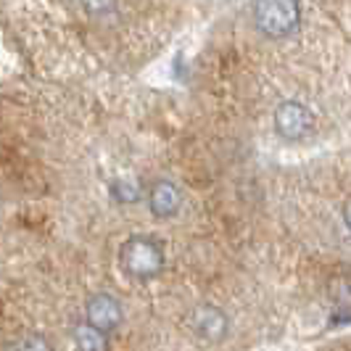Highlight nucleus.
I'll return each mask as SVG.
<instances>
[{
	"mask_svg": "<svg viewBox=\"0 0 351 351\" xmlns=\"http://www.w3.org/2000/svg\"><path fill=\"white\" fill-rule=\"evenodd\" d=\"M85 317H88V325H93L95 330L108 335L122 328L124 309L117 296L101 291V293H93L88 299V304H85Z\"/></svg>",
	"mask_w": 351,
	"mask_h": 351,
	"instance_id": "obj_5",
	"label": "nucleus"
},
{
	"mask_svg": "<svg viewBox=\"0 0 351 351\" xmlns=\"http://www.w3.org/2000/svg\"><path fill=\"white\" fill-rule=\"evenodd\" d=\"M272 122H275V132L285 143L306 141L312 135V130H315V117L301 101H282V104H278L275 114H272Z\"/></svg>",
	"mask_w": 351,
	"mask_h": 351,
	"instance_id": "obj_3",
	"label": "nucleus"
},
{
	"mask_svg": "<svg viewBox=\"0 0 351 351\" xmlns=\"http://www.w3.org/2000/svg\"><path fill=\"white\" fill-rule=\"evenodd\" d=\"M74 346L77 351H108V335L82 322L74 328Z\"/></svg>",
	"mask_w": 351,
	"mask_h": 351,
	"instance_id": "obj_7",
	"label": "nucleus"
},
{
	"mask_svg": "<svg viewBox=\"0 0 351 351\" xmlns=\"http://www.w3.org/2000/svg\"><path fill=\"white\" fill-rule=\"evenodd\" d=\"M90 16H108L117 11V0H80Z\"/></svg>",
	"mask_w": 351,
	"mask_h": 351,
	"instance_id": "obj_10",
	"label": "nucleus"
},
{
	"mask_svg": "<svg viewBox=\"0 0 351 351\" xmlns=\"http://www.w3.org/2000/svg\"><path fill=\"white\" fill-rule=\"evenodd\" d=\"M14 351H56V346L51 343V338L43 333H27L21 335L16 343H14Z\"/></svg>",
	"mask_w": 351,
	"mask_h": 351,
	"instance_id": "obj_9",
	"label": "nucleus"
},
{
	"mask_svg": "<svg viewBox=\"0 0 351 351\" xmlns=\"http://www.w3.org/2000/svg\"><path fill=\"white\" fill-rule=\"evenodd\" d=\"M254 21L256 29L269 40L291 37L301 21L299 0H254Z\"/></svg>",
	"mask_w": 351,
	"mask_h": 351,
	"instance_id": "obj_2",
	"label": "nucleus"
},
{
	"mask_svg": "<svg viewBox=\"0 0 351 351\" xmlns=\"http://www.w3.org/2000/svg\"><path fill=\"white\" fill-rule=\"evenodd\" d=\"M111 195L117 204H138L143 198V188L138 180H114L111 182Z\"/></svg>",
	"mask_w": 351,
	"mask_h": 351,
	"instance_id": "obj_8",
	"label": "nucleus"
},
{
	"mask_svg": "<svg viewBox=\"0 0 351 351\" xmlns=\"http://www.w3.org/2000/svg\"><path fill=\"white\" fill-rule=\"evenodd\" d=\"M188 325L195 333V338H201L204 343H222L230 333L228 312L214 304H198L188 317Z\"/></svg>",
	"mask_w": 351,
	"mask_h": 351,
	"instance_id": "obj_4",
	"label": "nucleus"
},
{
	"mask_svg": "<svg viewBox=\"0 0 351 351\" xmlns=\"http://www.w3.org/2000/svg\"><path fill=\"white\" fill-rule=\"evenodd\" d=\"M148 209L156 219H172L182 209V191L172 180H156L148 188Z\"/></svg>",
	"mask_w": 351,
	"mask_h": 351,
	"instance_id": "obj_6",
	"label": "nucleus"
},
{
	"mask_svg": "<svg viewBox=\"0 0 351 351\" xmlns=\"http://www.w3.org/2000/svg\"><path fill=\"white\" fill-rule=\"evenodd\" d=\"M164 264H167L164 246L151 235H132L119 248V267L127 278L138 282L158 278L164 272Z\"/></svg>",
	"mask_w": 351,
	"mask_h": 351,
	"instance_id": "obj_1",
	"label": "nucleus"
}]
</instances>
